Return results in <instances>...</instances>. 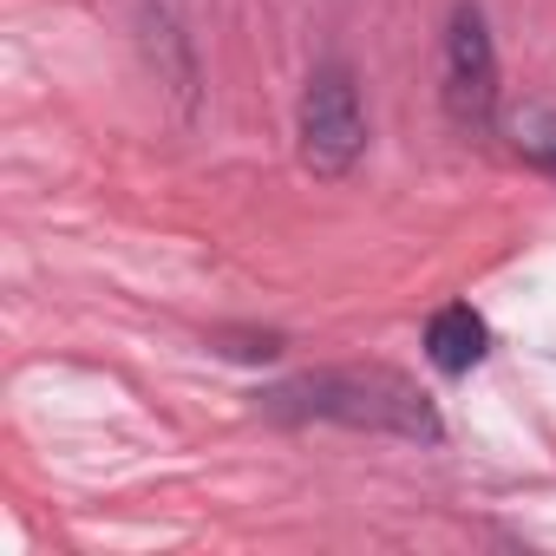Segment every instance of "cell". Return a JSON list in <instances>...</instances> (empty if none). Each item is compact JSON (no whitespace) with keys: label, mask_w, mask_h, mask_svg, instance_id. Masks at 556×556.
<instances>
[{"label":"cell","mask_w":556,"mask_h":556,"mask_svg":"<svg viewBox=\"0 0 556 556\" xmlns=\"http://www.w3.org/2000/svg\"><path fill=\"white\" fill-rule=\"evenodd\" d=\"M367 151V112H361V86L341 60L315 66L308 92H302V164L315 177H348Z\"/></svg>","instance_id":"cell-2"},{"label":"cell","mask_w":556,"mask_h":556,"mask_svg":"<svg viewBox=\"0 0 556 556\" xmlns=\"http://www.w3.org/2000/svg\"><path fill=\"white\" fill-rule=\"evenodd\" d=\"M484 321L465 308V302H452V308H439L432 321H426V354H432V367L439 374H471L478 361H484Z\"/></svg>","instance_id":"cell-4"},{"label":"cell","mask_w":556,"mask_h":556,"mask_svg":"<svg viewBox=\"0 0 556 556\" xmlns=\"http://www.w3.org/2000/svg\"><path fill=\"white\" fill-rule=\"evenodd\" d=\"M445 112L458 125H491L497 112V53L471 0H458L445 27Z\"/></svg>","instance_id":"cell-3"},{"label":"cell","mask_w":556,"mask_h":556,"mask_svg":"<svg viewBox=\"0 0 556 556\" xmlns=\"http://www.w3.org/2000/svg\"><path fill=\"white\" fill-rule=\"evenodd\" d=\"M510 138H517L523 157H536V164L556 170V112H536V105L517 112V118H510Z\"/></svg>","instance_id":"cell-5"},{"label":"cell","mask_w":556,"mask_h":556,"mask_svg":"<svg viewBox=\"0 0 556 556\" xmlns=\"http://www.w3.org/2000/svg\"><path fill=\"white\" fill-rule=\"evenodd\" d=\"M268 413L289 419H341V426H374V432H400V439H439V413L426 406V393L387 367H341V374H308L262 393Z\"/></svg>","instance_id":"cell-1"}]
</instances>
